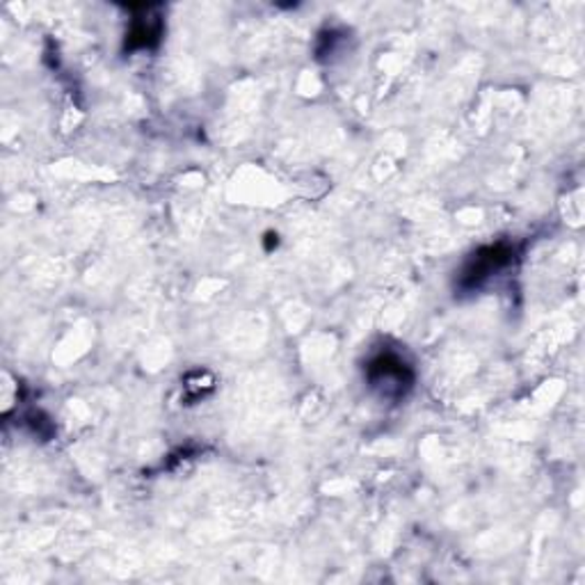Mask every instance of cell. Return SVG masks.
Returning a JSON list of instances; mask_svg holds the SVG:
<instances>
[{"label":"cell","instance_id":"6da1fadb","mask_svg":"<svg viewBox=\"0 0 585 585\" xmlns=\"http://www.w3.org/2000/svg\"><path fill=\"white\" fill-rule=\"evenodd\" d=\"M366 377L371 386L380 389L384 396H403L414 382V373L410 364L398 352L384 350L377 352L366 366Z\"/></svg>","mask_w":585,"mask_h":585},{"label":"cell","instance_id":"7a4b0ae2","mask_svg":"<svg viewBox=\"0 0 585 585\" xmlns=\"http://www.w3.org/2000/svg\"><path fill=\"white\" fill-rule=\"evenodd\" d=\"M512 256H514V249L506 243L480 247L478 252L471 254V258L460 273V288H467V290L478 288L482 281H487L492 275L503 270L512 262Z\"/></svg>","mask_w":585,"mask_h":585},{"label":"cell","instance_id":"3957f363","mask_svg":"<svg viewBox=\"0 0 585 585\" xmlns=\"http://www.w3.org/2000/svg\"><path fill=\"white\" fill-rule=\"evenodd\" d=\"M162 35V21L160 17H138L134 19L131 28L126 32V51H145L153 49Z\"/></svg>","mask_w":585,"mask_h":585}]
</instances>
